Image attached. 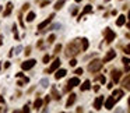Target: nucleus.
<instances>
[{
    "mask_svg": "<svg viewBox=\"0 0 130 113\" xmlns=\"http://www.w3.org/2000/svg\"><path fill=\"white\" fill-rule=\"evenodd\" d=\"M78 50L80 49H78V46H77V42H71L66 49V56H74V55L78 53Z\"/></svg>",
    "mask_w": 130,
    "mask_h": 113,
    "instance_id": "f257e3e1",
    "label": "nucleus"
},
{
    "mask_svg": "<svg viewBox=\"0 0 130 113\" xmlns=\"http://www.w3.org/2000/svg\"><path fill=\"white\" fill-rule=\"evenodd\" d=\"M101 68H102V61H99V60H94L88 64V71H91V73H97Z\"/></svg>",
    "mask_w": 130,
    "mask_h": 113,
    "instance_id": "f03ea898",
    "label": "nucleus"
},
{
    "mask_svg": "<svg viewBox=\"0 0 130 113\" xmlns=\"http://www.w3.org/2000/svg\"><path fill=\"white\" fill-rule=\"evenodd\" d=\"M77 85H80V80H78V77H73L69 80V82H67V87H64V91L69 92L73 87H77Z\"/></svg>",
    "mask_w": 130,
    "mask_h": 113,
    "instance_id": "7ed1b4c3",
    "label": "nucleus"
},
{
    "mask_svg": "<svg viewBox=\"0 0 130 113\" xmlns=\"http://www.w3.org/2000/svg\"><path fill=\"white\" fill-rule=\"evenodd\" d=\"M104 35H105V41H106V42H112L113 39L116 38V34L112 31V29H109V28H106L105 31H104Z\"/></svg>",
    "mask_w": 130,
    "mask_h": 113,
    "instance_id": "20e7f679",
    "label": "nucleus"
},
{
    "mask_svg": "<svg viewBox=\"0 0 130 113\" xmlns=\"http://www.w3.org/2000/svg\"><path fill=\"white\" fill-rule=\"evenodd\" d=\"M35 63L36 61L32 59V60H25L24 63H21V70H24V71H27V70H31L34 66H35Z\"/></svg>",
    "mask_w": 130,
    "mask_h": 113,
    "instance_id": "39448f33",
    "label": "nucleus"
},
{
    "mask_svg": "<svg viewBox=\"0 0 130 113\" xmlns=\"http://www.w3.org/2000/svg\"><path fill=\"white\" fill-rule=\"evenodd\" d=\"M53 17H55V14H52V15H49V17L46 18L45 21H42V22H41V24H39V25H38V29H39V31H43V29H45V28H46V27H48V25H49V24H50V21H52V18H53Z\"/></svg>",
    "mask_w": 130,
    "mask_h": 113,
    "instance_id": "423d86ee",
    "label": "nucleus"
},
{
    "mask_svg": "<svg viewBox=\"0 0 130 113\" xmlns=\"http://www.w3.org/2000/svg\"><path fill=\"white\" fill-rule=\"evenodd\" d=\"M60 66V59H55V61H53L52 64H50V67L48 68V73H53L55 70H57Z\"/></svg>",
    "mask_w": 130,
    "mask_h": 113,
    "instance_id": "0eeeda50",
    "label": "nucleus"
},
{
    "mask_svg": "<svg viewBox=\"0 0 130 113\" xmlns=\"http://www.w3.org/2000/svg\"><path fill=\"white\" fill-rule=\"evenodd\" d=\"M115 56H116V52H115V50H109L108 55L104 57V61H102V63H108V61H111L112 59H115Z\"/></svg>",
    "mask_w": 130,
    "mask_h": 113,
    "instance_id": "6e6552de",
    "label": "nucleus"
},
{
    "mask_svg": "<svg viewBox=\"0 0 130 113\" xmlns=\"http://www.w3.org/2000/svg\"><path fill=\"white\" fill-rule=\"evenodd\" d=\"M115 102H116V101L113 99V96H109V98L106 99V102H105V108L108 110H111L113 108V105H115Z\"/></svg>",
    "mask_w": 130,
    "mask_h": 113,
    "instance_id": "1a4fd4ad",
    "label": "nucleus"
},
{
    "mask_svg": "<svg viewBox=\"0 0 130 113\" xmlns=\"http://www.w3.org/2000/svg\"><path fill=\"white\" fill-rule=\"evenodd\" d=\"M102 103H104V96H98V98L95 99V102H94V108L97 110H99L102 108Z\"/></svg>",
    "mask_w": 130,
    "mask_h": 113,
    "instance_id": "9d476101",
    "label": "nucleus"
},
{
    "mask_svg": "<svg viewBox=\"0 0 130 113\" xmlns=\"http://www.w3.org/2000/svg\"><path fill=\"white\" fill-rule=\"evenodd\" d=\"M112 96H113V99H115L116 102H118V101L123 96V91H122V89H115L113 94H112Z\"/></svg>",
    "mask_w": 130,
    "mask_h": 113,
    "instance_id": "9b49d317",
    "label": "nucleus"
},
{
    "mask_svg": "<svg viewBox=\"0 0 130 113\" xmlns=\"http://www.w3.org/2000/svg\"><path fill=\"white\" fill-rule=\"evenodd\" d=\"M11 11H13V3H11V1H8L7 6H6V10H4L3 15H4V17H8V15L11 14Z\"/></svg>",
    "mask_w": 130,
    "mask_h": 113,
    "instance_id": "f8f14e48",
    "label": "nucleus"
},
{
    "mask_svg": "<svg viewBox=\"0 0 130 113\" xmlns=\"http://www.w3.org/2000/svg\"><path fill=\"white\" fill-rule=\"evenodd\" d=\"M66 74H67V71L64 70V68H60V70H57L56 73H55V78H56V80H60V78H63Z\"/></svg>",
    "mask_w": 130,
    "mask_h": 113,
    "instance_id": "ddd939ff",
    "label": "nucleus"
},
{
    "mask_svg": "<svg viewBox=\"0 0 130 113\" xmlns=\"http://www.w3.org/2000/svg\"><path fill=\"white\" fill-rule=\"evenodd\" d=\"M76 98H77V96L74 95V94H70V96H69V99H67V102H66V108H70V106L76 102Z\"/></svg>",
    "mask_w": 130,
    "mask_h": 113,
    "instance_id": "4468645a",
    "label": "nucleus"
},
{
    "mask_svg": "<svg viewBox=\"0 0 130 113\" xmlns=\"http://www.w3.org/2000/svg\"><path fill=\"white\" fill-rule=\"evenodd\" d=\"M122 85H123V88H126V89H130V74L126 75V78L122 81Z\"/></svg>",
    "mask_w": 130,
    "mask_h": 113,
    "instance_id": "2eb2a0df",
    "label": "nucleus"
},
{
    "mask_svg": "<svg viewBox=\"0 0 130 113\" xmlns=\"http://www.w3.org/2000/svg\"><path fill=\"white\" fill-rule=\"evenodd\" d=\"M120 74H122V73H120V71H118V70H113L112 71V80L115 82H118L120 80Z\"/></svg>",
    "mask_w": 130,
    "mask_h": 113,
    "instance_id": "dca6fc26",
    "label": "nucleus"
},
{
    "mask_svg": "<svg viewBox=\"0 0 130 113\" xmlns=\"http://www.w3.org/2000/svg\"><path fill=\"white\" fill-rule=\"evenodd\" d=\"M91 88V82L88 81V80H85L84 82H83V85H81V91H87V89Z\"/></svg>",
    "mask_w": 130,
    "mask_h": 113,
    "instance_id": "f3484780",
    "label": "nucleus"
},
{
    "mask_svg": "<svg viewBox=\"0 0 130 113\" xmlns=\"http://www.w3.org/2000/svg\"><path fill=\"white\" fill-rule=\"evenodd\" d=\"M126 22V17L125 15H119V18H118V21H116V24L119 25V27H122L123 24Z\"/></svg>",
    "mask_w": 130,
    "mask_h": 113,
    "instance_id": "a211bd4d",
    "label": "nucleus"
},
{
    "mask_svg": "<svg viewBox=\"0 0 130 113\" xmlns=\"http://www.w3.org/2000/svg\"><path fill=\"white\" fill-rule=\"evenodd\" d=\"M34 20H35V13H34V11H29L28 15H27V21H28V22H32Z\"/></svg>",
    "mask_w": 130,
    "mask_h": 113,
    "instance_id": "6ab92c4d",
    "label": "nucleus"
},
{
    "mask_svg": "<svg viewBox=\"0 0 130 113\" xmlns=\"http://www.w3.org/2000/svg\"><path fill=\"white\" fill-rule=\"evenodd\" d=\"M39 84H41V87H43V88H48V87H49V80H48V78H42Z\"/></svg>",
    "mask_w": 130,
    "mask_h": 113,
    "instance_id": "aec40b11",
    "label": "nucleus"
},
{
    "mask_svg": "<svg viewBox=\"0 0 130 113\" xmlns=\"http://www.w3.org/2000/svg\"><path fill=\"white\" fill-rule=\"evenodd\" d=\"M91 11H92V7L90 6V4H88V6H85V8H84V10H83V13H81V15H80V17H83L84 14H88V13H91Z\"/></svg>",
    "mask_w": 130,
    "mask_h": 113,
    "instance_id": "412c9836",
    "label": "nucleus"
},
{
    "mask_svg": "<svg viewBox=\"0 0 130 113\" xmlns=\"http://www.w3.org/2000/svg\"><path fill=\"white\" fill-rule=\"evenodd\" d=\"M41 106H42V99H41V98H38V99L35 101V102H34V108H35V109L38 110L39 108H41Z\"/></svg>",
    "mask_w": 130,
    "mask_h": 113,
    "instance_id": "4be33fe9",
    "label": "nucleus"
},
{
    "mask_svg": "<svg viewBox=\"0 0 130 113\" xmlns=\"http://www.w3.org/2000/svg\"><path fill=\"white\" fill-rule=\"evenodd\" d=\"M64 4V0H59V1H56V4H55V10H60V8L63 7Z\"/></svg>",
    "mask_w": 130,
    "mask_h": 113,
    "instance_id": "5701e85b",
    "label": "nucleus"
},
{
    "mask_svg": "<svg viewBox=\"0 0 130 113\" xmlns=\"http://www.w3.org/2000/svg\"><path fill=\"white\" fill-rule=\"evenodd\" d=\"M81 42H83V50H87L88 49V45H90V43H88V39L87 38H83V39H81Z\"/></svg>",
    "mask_w": 130,
    "mask_h": 113,
    "instance_id": "b1692460",
    "label": "nucleus"
},
{
    "mask_svg": "<svg viewBox=\"0 0 130 113\" xmlns=\"http://www.w3.org/2000/svg\"><path fill=\"white\" fill-rule=\"evenodd\" d=\"M52 95H53V98L57 99V101L60 99V94L57 92V89H56V88H53V89H52Z\"/></svg>",
    "mask_w": 130,
    "mask_h": 113,
    "instance_id": "393cba45",
    "label": "nucleus"
},
{
    "mask_svg": "<svg viewBox=\"0 0 130 113\" xmlns=\"http://www.w3.org/2000/svg\"><path fill=\"white\" fill-rule=\"evenodd\" d=\"M13 34H14V38L18 41V39H20V36H18V32H17V25H15V24L13 25Z\"/></svg>",
    "mask_w": 130,
    "mask_h": 113,
    "instance_id": "a878e982",
    "label": "nucleus"
},
{
    "mask_svg": "<svg viewBox=\"0 0 130 113\" xmlns=\"http://www.w3.org/2000/svg\"><path fill=\"white\" fill-rule=\"evenodd\" d=\"M49 60H50V56H49V55H45V56H43V59H42L43 63H48Z\"/></svg>",
    "mask_w": 130,
    "mask_h": 113,
    "instance_id": "bb28decb",
    "label": "nucleus"
},
{
    "mask_svg": "<svg viewBox=\"0 0 130 113\" xmlns=\"http://www.w3.org/2000/svg\"><path fill=\"white\" fill-rule=\"evenodd\" d=\"M55 39H56V38H55V35L52 34V35H50L49 38H48V42H49V43H53V42H55Z\"/></svg>",
    "mask_w": 130,
    "mask_h": 113,
    "instance_id": "cd10ccee",
    "label": "nucleus"
},
{
    "mask_svg": "<svg viewBox=\"0 0 130 113\" xmlns=\"http://www.w3.org/2000/svg\"><path fill=\"white\" fill-rule=\"evenodd\" d=\"M25 55H27V56H29V55H31V46H27V49H25Z\"/></svg>",
    "mask_w": 130,
    "mask_h": 113,
    "instance_id": "c85d7f7f",
    "label": "nucleus"
},
{
    "mask_svg": "<svg viewBox=\"0 0 130 113\" xmlns=\"http://www.w3.org/2000/svg\"><path fill=\"white\" fill-rule=\"evenodd\" d=\"M125 53H126V55H130V45L125 46Z\"/></svg>",
    "mask_w": 130,
    "mask_h": 113,
    "instance_id": "c756f323",
    "label": "nucleus"
},
{
    "mask_svg": "<svg viewBox=\"0 0 130 113\" xmlns=\"http://www.w3.org/2000/svg\"><path fill=\"white\" fill-rule=\"evenodd\" d=\"M14 50H15V55H20V53H21V50H22V48H21V46H17Z\"/></svg>",
    "mask_w": 130,
    "mask_h": 113,
    "instance_id": "7c9ffc66",
    "label": "nucleus"
},
{
    "mask_svg": "<svg viewBox=\"0 0 130 113\" xmlns=\"http://www.w3.org/2000/svg\"><path fill=\"white\" fill-rule=\"evenodd\" d=\"M123 63H125V66H127V64H130V59H127V57H123Z\"/></svg>",
    "mask_w": 130,
    "mask_h": 113,
    "instance_id": "2f4dec72",
    "label": "nucleus"
},
{
    "mask_svg": "<svg viewBox=\"0 0 130 113\" xmlns=\"http://www.w3.org/2000/svg\"><path fill=\"white\" fill-rule=\"evenodd\" d=\"M28 8H29V4L25 3L24 6H22V8H21V13H22V11H25V10H28Z\"/></svg>",
    "mask_w": 130,
    "mask_h": 113,
    "instance_id": "473e14b6",
    "label": "nucleus"
},
{
    "mask_svg": "<svg viewBox=\"0 0 130 113\" xmlns=\"http://www.w3.org/2000/svg\"><path fill=\"white\" fill-rule=\"evenodd\" d=\"M76 64H77V60H76V59H71V60H70V66H71V67H74Z\"/></svg>",
    "mask_w": 130,
    "mask_h": 113,
    "instance_id": "72a5a7b5",
    "label": "nucleus"
},
{
    "mask_svg": "<svg viewBox=\"0 0 130 113\" xmlns=\"http://www.w3.org/2000/svg\"><path fill=\"white\" fill-rule=\"evenodd\" d=\"M60 49H62V45H56V48H55V53H59Z\"/></svg>",
    "mask_w": 130,
    "mask_h": 113,
    "instance_id": "f704fd0d",
    "label": "nucleus"
},
{
    "mask_svg": "<svg viewBox=\"0 0 130 113\" xmlns=\"http://www.w3.org/2000/svg\"><path fill=\"white\" fill-rule=\"evenodd\" d=\"M49 4V1L48 0H43V1H41V7H43V6H48Z\"/></svg>",
    "mask_w": 130,
    "mask_h": 113,
    "instance_id": "c9c22d12",
    "label": "nucleus"
},
{
    "mask_svg": "<svg viewBox=\"0 0 130 113\" xmlns=\"http://www.w3.org/2000/svg\"><path fill=\"white\" fill-rule=\"evenodd\" d=\"M76 74H77V75L83 74V68H77V70H76Z\"/></svg>",
    "mask_w": 130,
    "mask_h": 113,
    "instance_id": "e433bc0d",
    "label": "nucleus"
},
{
    "mask_svg": "<svg viewBox=\"0 0 130 113\" xmlns=\"http://www.w3.org/2000/svg\"><path fill=\"white\" fill-rule=\"evenodd\" d=\"M24 112H25V113H28V112H29V106H28V105H25V106H24Z\"/></svg>",
    "mask_w": 130,
    "mask_h": 113,
    "instance_id": "4c0bfd02",
    "label": "nucleus"
},
{
    "mask_svg": "<svg viewBox=\"0 0 130 113\" xmlns=\"http://www.w3.org/2000/svg\"><path fill=\"white\" fill-rule=\"evenodd\" d=\"M99 81H101L102 84H105V81H106V80H105V77H104V75H102V77H99Z\"/></svg>",
    "mask_w": 130,
    "mask_h": 113,
    "instance_id": "58836bf2",
    "label": "nucleus"
},
{
    "mask_svg": "<svg viewBox=\"0 0 130 113\" xmlns=\"http://www.w3.org/2000/svg\"><path fill=\"white\" fill-rule=\"evenodd\" d=\"M13 52H14V49H11L10 52H8V57H11V56H13V55H14V53H13Z\"/></svg>",
    "mask_w": 130,
    "mask_h": 113,
    "instance_id": "ea45409f",
    "label": "nucleus"
},
{
    "mask_svg": "<svg viewBox=\"0 0 130 113\" xmlns=\"http://www.w3.org/2000/svg\"><path fill=\"white\" fill-rule=\"evenodd\" d=\"M8 67H10V61H7V63L4 64V68H8Z\"/></svg>",
    "mask_w": 130,
    "mask_h": 113,
    "instance_id": "a19ab883",
    "label": "nucleus"
},
{
    "mask_svg": "<svg viewBox=\"0 0 130 113\" xmlns=\"http://www.w3.org/2000/svg\"><path fill=\"white\" fill-rule=\"evenodd\" d=\"M94 91H99V85H95V87H94Z\"/></svg>",
    "mask_w": 130,
    "mask_h": 113,
    "instance_id": "79ce46f5",
    "label": "nucleus"
},
{
    "mask_svg": "<svg viewBox=\"0 0 130 113\" xmlns=\"http://www.w3.org/2000/svg\"><path fill=\"white\" fill-rule=\"evenodd\" d=\"M0 103H4V98H3V96H0Z\"/></svg>",
    "mask_w": 130,
    "mask_h": 113,
    "instance_id": "37998d69",
    "label": "nucleus"
},
{
    "mask_svg": "<svg viewBox=\"0 0 130 113\" xmlns=\"http://www.w3.org/2000/svg\"><path fill=\"white\" fill-rule=\"evenodd\" d=\"M3 45V38H1V36H0V46Z\"/></svg>",
    "mask_w": 130,
    "mask_h": 113,
    "instance_id": "c03bdc74",
    "label": "nucleus"
},
{
    "mask_svg": "<svg viewBox=\"0 0 130 113\" xmlns=\"http://www.w3.org/2000/svg\"><path fill=\"white\" fill-rule=\"evenodd\" d=\"M127 28H130V22H129V24H127Z\"/></svg>",
    "mask_w": 130,
    "mask_h": 113,
    "instance_id": "a18cd8bd",
    "label": "nucleus"
},
{
    "mask_svg": "<svg viewBox=\"0 0 130 113\" xmlns=\"http://www.w3.org/2000/svg\"><path fill=\"white\" fill-rule=\"evenodd\" d=\"M76 1H77V3H80V1H81V0H76Z\"/></svg>",
    "mask_w": 130,
    "mask_h": 113,
    "instance_id": "49530a36",
    "label": "nucleus"
},
{
    "mask_svg": "<svg viewBox=\"0 0 130 113\" xmlns=\"http://www.w3.org/2000/svg\"><path fill=\"white\" fill-rule=\"evenodd\" d=\"M129 20H130V10H129Z\"/></svg>",
    "mask_w": 130,
    "mask_h": 113,
    "instance_id": "de8ad7c7",
    "label": "nucleus"
},
{
    "mask_svg": "<svg viewBox=\"0 0 130 113\" xmlns=\"http://www.w3.org/2000/svg\"><path fill=\"white\" fill-rule=\"evenodd\" d=\"M129 106H130V98H129Z\"/></svg>",
    "mask_w": 130,
    "mask_h": 113,
    "instance_id": "09e8293b",
    "label": "nucleus"
},
{
    "mask_svg": "<svg viewBox=\"0 0 130 113\" xmlns=\"http://www.w3.org/2000/svg\"><path fill=\"white\" fill-rule=\"evenodd\" d=\"M0 70H1V64H0Z\"/></svg>",
    "mask_w": 130,
    "mask_h": 113,
    "instance_id": "8fccbe9b",
    "label": "nucleus"
},
{
    "mask_svg": "<svg viewBox=\"0 0 130 113\" xmlns=\"http://www.w3.org/2000/svg\"><path fill=\"white\" fill-rule=\"evenodd\" d=\"M0 11H1V7H0Z\"/></svg>",
    "mask_w": 130,
    "mask_h": 113,
    "instance_id": "3c124183",
    "label": "nucleus"
}]
</instances>
